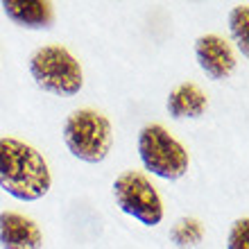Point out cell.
Masks as SVG:
<instances>
[{"instance_id":"cell-1","label":"cell","mask_w":249,"mask_h":249,"mask_svg":"<svg viewBox=\"0 0 249 249\" xmlns=\"http://www.w3.org/2000/svg\"><path fill=\"white\" fill-rule=\"evenodd\" d=\"M53 186L41 152L18 138H0V188L18 202H36Z\"/></svg>"},{"instance_id":"cell-2","label":"cell","mask_w":249,"mask_h":249,"mask_svg":"<svg viewBox=\"0 0 249 249\" xmlns=\"http://www.w3.org/2000/svg\"><path fill=\"white\" fill-rule=\"evenodd\" d=\"M64 143L79 161L102 163L113 145L111 123L95 109H77L64 123Z\"/></svg>"},{"instance_id":"cell-3","label":"cell","mask_w":249,"mask_h":249,"mask_svg":"<svg viewBox=\"0 0 249 249\" xmlns=\"http://www.w3.org/2000/svg\"><path fill=\"white\" fill-rule=\"evenodd\" d=\"M30 75L41 91L53 95H75L84 86L79 61L61 46H43L30 57Z\"/></svg>"},{"instance_id":"cell-4","label":"cell","mask_w":249,"mask_h":249,"mask_svg":"<svg viewBox=\"0 0 249 249\" xmlns=\"http://www.w3.org/2000/svg\"><path fill=\"white\" fill-rule=\"evenodd\" d=\"M138 157L145 170L154 177L175 181L188 172V152L170 131L161 124H145L138 131Z\"/></svg>"},{"instance_id":"cell-5","label":"cell","mask_w":249,"mask_h":249,"mask_svg":"<svg viewBox=\"0 0 249 249\" xmlns=\"http://www.w3.org/2000/svg\"><path fill=\"white\" fill-rule=\"evenodd\" d=\"M113 199L124 215L134 217L145 227H157L163 220V204L157 188L143 172L127 170L113 181Z\"/></svg>"},{"instance_id":"cell-6","label":"cell","mask_w":249,"mask_h":249,"mask_svg":"<svg viewBox=\"0 0 249 249\" xmlns=\"http://www.w3.org/2000/svg\"><path fill=\"white\" fill-rule=\"evenodd\" d=\"M195 57L202 72L209 79H227L236 71V54L227 39L217 34H202L195 41Z\"/></svg>"},{"instance_id":"cell-7","label":"cell","mask_w":249,"mask_h":249,"mask_svg":"<svg viewBox=\"0 0 249 249\" xmlns=\"http://www.w3.org/2000/svg\"><path fill=\"white\" fill-rule=\"evenodd\" d=\"M0 247L2 249H41L43 233L30 217L2 211L0 213Z\"/></svg>"},{"instance_id":"cell-8","label":"cell","mask_w":249,"mask_h":249,"mask_svg":"<svg viewBox=\"0 0 249 249\" xmlns=\"http://www.w3.org/2000/svg\"><path fill=\"white\" fill-rule=\"evenodd\" d=\"M2 9L14 25L27 30H48L54 23L53 5L41 0H2Z\"/></svg>"},{"instance_id":"cell-9","label":"cell","mask_w":249,"mask_h":249,"mask_svg":"<svg viewBox=\"0 0 249 249\" xmlns=\"http://www.w3.org/2000/svg\"><path fill=\"white\" fill-rule=\"evenodd\" d=\"M168 113H170L175 120H184V118H202L206 109H209V98L206 93L199 89L197 84H184L175 86L168 95Z\"/></svg>"},{"instance_id":"cell-10","label":"cell","mask_w":249,"mask_h":249,"mask_svg":"<svg viewBox=\"0 0 249 249\" xmlns=\"http://www.w3.org/2000/svg\"><path fill=\"white\" fill-rule=\"evenodd\" d=\"M204 227L195 217H179L170 229V243L179 249H193L202 243Z\"/></svg>"},{"instance_id":"cell-11","label":"cell","mask_w":249,"mask_h":249,"mask_svg":"<svg viewBox=\"0 0 249 249\" xmlns=\"http://www.w3.org/2000/svg\"><path fill=\"white\" fill-rule=\"evenodd\" d=\"M249 5H236L229 14V32L236 41L238 50L243 53V57H249Z\"/></svg>"},{"instance_id":"cell-12","label":"cell","mask_w":249,"mask_h":249,"mask_svg":"<svg viewBox=\"0 0 249 249\" xmlns=\"http://www.w3.org/2000/svg\"><path fill=\"white\" fill-rule=\"evenodd\" d=\"M227 249H249V220L238 217L231 224L229 238H227Z\"/></svg>"}]
</instances>
